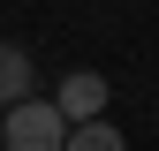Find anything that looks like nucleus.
Here are the masks:
<instances>
[{
  "label": "nucleus",
  "instance_id": "f03ea898",
  "mask_svg": "<svg viewBox=\"0 0 159 151\" xmlns=\"http://www.w3.org/2000/svg\"><path fill=\"white\" fill-rule=\"evenodd\" d=\"M53 106L68 113V128H76V121H106V76H98V68H76V76H61Z\"/></svg>",
  "mask_w": 159,
  "mask_h": 151
},
{
  "label": "nucleus",
  "instance_id": "7ed1b4c3",
  "mask_svg": "<svg viewBox=\"0 0 159 151\" xmlns=\"http://www.w3.org/2000/svg\"><path fill=\"white\" fill-rule=\"evenodd\" d=\"M30 98V53L15 45V38H0V106Z\"/></svg>",
  "mask_w": 159,
  "mask_h": 151
},
{
  "label": "nucleus",
  "instance_id": "f257e3e1",
  "mask_svg": "<svg viewBox=\"0 0 159 151\" xmlns=\"http://www.w3.org/2000/svg\"><path fill=\"white\" fill-rule=\"evenodd\" d=\"M0 151H68V113L53 98H15L0 113Z\"/></svg>",
  "mask_w": 159,
  "mask_h": 151
},
{
  "label": "nucleus",
  "instance_id": "20e7f679",
  "mask_svg": "<svg viewBox=\"0 0 159 151\" xmlns=\"http://www.w3.org/2000/svg\"><path fill=\"white\" fill-rule=\"evenodd\" d=\"M68 151H129V144H121L114 121H76L68 128Z\"/></svg>",
  "mask_w": 159,
  "mask_h": 151
}]
</instances>
